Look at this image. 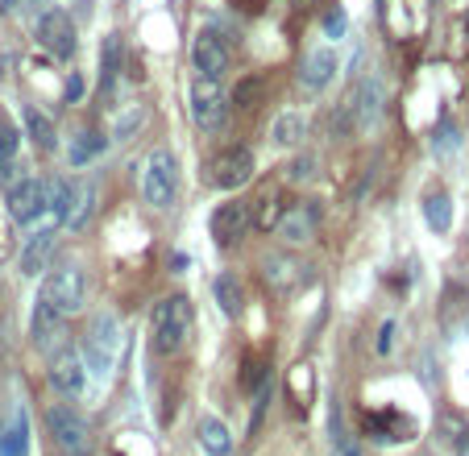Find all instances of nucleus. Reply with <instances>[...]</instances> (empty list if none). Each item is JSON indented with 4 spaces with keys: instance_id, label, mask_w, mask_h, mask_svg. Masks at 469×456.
Segmentation results:
<instances>
[{
    "instance_id": "f257e3e1",
    "label": "nucleus",
    "mask_w": 469,
    "mask_h": 456,
    "mask_svg": "<svg viewBox=\"0 0 469 456\" xmlns=\"http://www.w3.org/2000/svg\"><path fill=\"white\" fill-rule=\"evenodd\" d=\"M196 336V311L183 295H167V299L154 303V315H150V344H154L158 357H179V353L191 344Z\"/></svg>"
},
{
    "instance_id": "f03ea898",
    "label": "nucleus",
    "mask_w": 469,
    "mask_h": 456,
    "mask_svg": "<svg viewBox=\"0 0 469 456\" xmlns=\"http://www.w3.org/2000/svg\"><path fill=\"white\" fill-rule=\"evenodd\" d=\"M38 299L50 303V307L59 311V315H79L83 311V303H88V278H83V270H79V262H59L50 266L46 274H42V286H38Z\"/></svg>"
},
{
    "instance_id": "7ed1b4c3",
    "label": "nucleus",
    "mask_w": 469,
    "mask_h": 456,
    "mask_svg": "<svg viewBox=\"0 0 469 456\" xmlns=\"http://www.w3.org/2000/svg\"><path fill=\"white\" fill-rule=\"evenodd\" d=\"M117 353H121V320L117 311H96L88 320V332H83V365H88V374H96L100 382L112 374V365H117Z\"/></svg>"
},
{
    "instance_id": "20e7f679",
    "label": "nucleus",
    "mask_w": 469,
    "mask_h": 456,
    "mask_svg": "<svg viewBox=\"0 0 469 456\" xmlns=\"http://www.w3.org/2000/svg\"><path fill=\"white\" fill-rule=\"evenodd\" d=\"M46 432L54 440L63 456H96V436L83 411H75L71 403H50L46 407Z\"/></svg>"
},
{
    "instance_id": "39448f33",
    "label": "nucleus",
    "mask_w": 469,
    "mask_h": 456,
    "mask_svg": "<svg viewBox=\"0 0 469 456\" xmlns=\"http://www.w3.org/2000/svg\"><path fill=\"white\" fill-rule=\"evenodd\" d=\"M142 195L146 204L167 212L179 195V158L171 150H150L146 162H142Z\"/></svg>"
},
{
    "instance_id": "423d86ee",
    "label": "nucleus",
    "mask_w": 469,
    "mask_h": 456,
    "mask_svg": "<svg viewBox=\"0 0 469 456\" xmlns=\"http://www.w3.org/2000/svg\"><path fill=\"white\" fill-rule=\"evenodd\" d=\"M249 179H254V154L245 146H225L204 162V183L216 191H241Z\"/></svg>"
},
{
    "instance_id": "0eeeda50",
    "label": "nucleus",
    "mask_w": 469,
    "mask_h": 456,
    "mask_svg": "<svg viewBox=\"0 0 469 456\" xmlns=\"http://www.w3.org/2000/svg\"><path fill=\"white\" fill-rule=\"evenodd\" d=\"M382 100H386V92H382V79H374V75L357 79V88H353L349 100L341 104L345 125H349L353 133H366V129H374V125H378V117H382Z\"/></svg>"
},
{
    "instance_id": "6e6552de",
    "label": "nucleus",
    "mask_w": 469,
    "mask_h": 456,
    "mask_svg": "<svg viewBox=\"0 0 469 456\" xmlns=\"http://www.w3.org/2000/svg\"><path fill=\"white\" fill-rule=\"evenodd\" d=\"M191 121H196V129H204V133L225 129V121H229V92L220 88V79L196 75V83H191Z\"/></svg>"
},
{
    "instance_id": "1a4fd4ad",
    "label": "nucleus",
    "mask_w": 469,
    "mask_h": 456,
    "mask_svg": "<svg viewBox=\"0 0 469 456\" xmlns=\"http://www.w3.org/2000/svg\"><path fill=\"white\" fill-rule=\"evenodd\" d=\"M262 282L278 299H291V295H299L312 282V266L303 257H295V253H270L262 262Z\"/></svg>"
},
{
    "instance_id": "9d476101",
    "label": "nucleus",
    "mask_w": 469,
    "mask_h": 456,
    "mask_svg": "<svg viewBox=\"0 0 469 456\" xmlns=\"http://www.w3.org/2000/svg\"><path fill=\"white\" fill-rule=\"evenodd\" d=\"M46 378H50V386H54V394L67 398V403L83 398V390H88V365H83L79 349L63 344V349L50 353V369H46Z\"/></svg>"
},
{
    "instance_id": "9b49d317",
    "label": "nucleus",
    "mask_w": 469,
    "mask_h": 456,
    "mask_svg": "<svg viewBox=\"0 0 469 456\" xmlns=\"http://www.w3.org/2000/svg\"><path fill=\"white\" fill-rule=\"evenodd\" d=\"M5 204H9V216L17 224H34L38 212L46 208V179L25 170L21 179H13V183L5 187Z\"/></svg>"
},
{
    "instance_id": "f8f14e48",
    "label": "nucleus",
    "mask_w": 469,
    "mask_h": 456,
    "mask_svg": "<svg viewBox=\"0 0 469 456\" xmlns=\"http://www.w3.org/2000/svg\"><path fill=\"white\" fill-rule=\"evenodd\" d=\"M34 38H38V46H46L54 59H71L79 46L75 38V21H71L67 9H46L38 17V25H34Z\"/></svg>"
},
{
    "instance_id": "ddd939ff",
    "label": "nucleus",
    "mask_w": 469,
    "mask_h": 456,
    "mask_svg": "<svg viewBox=\"0 0 469 456\" xmlns=\"http://www.w3.org/2000/svg\"><path fill=\"white\" fill-rule=\"evenodd\" d=\"M191 67L204 79H225V71L233 67V50L225 46V38L216 30H200L191 38Z\"/></svg>"
},
{
    "instance_id": "4468645a",
    "label": "nucleus",
    "mask_w": 469,
    "mask_h": 456,
    "mask_svg": "<svg viewBox=\"0 0 469 456\" xmlns=\"http://www.w3.org/2000/svg\"><path fill=\"white\" fill-rule=\"evenodd\" d=\"M30 340L38 353H54L67 344V315H59V311L50 307V303L34 299V315H30Z\"/></svg>"
},
{
    "instance_id": "2eb2a0df",
    "label": "nucleus",
    "mask_w": 469,
    "mask_h": 456,
    "mask_svg": "<svg viewBox=\"0 0 469 456\" xmlns=\"http://www.w3.org/2000/svg\"><path fill=\"white\" fill-rule=\"evenodd\" d=\"M337 67H341V59H337L333 46L308 50V54H303V67H299V88L308 92V96H320V92L337 79Z\"/></svg>"
},
{
    "instance_id": "dca6fc26",
    "label": "nucleus",
    "mask_w": 469,
    "mask_h": 456,
    "mask_svg": "<svg viewBox=\"0 0 469 456\" xmlns=\"http://www.w3.org/2000/svg\"><path fill=\"white\" fill-rule=\"evenodd\" d=\"M208 228H212V241L220 245V249L237 245L245 237V228H249V204H241V199H225V204H216Z\"/></svg>"
},
{
    "instance_id": "f3484780",
    "label": "nucleus",
    "mask_w": 469,
    "mask_h": 456,
    "mask_svg": "<svg viewBox=\"0 0 469 456\" xmlns=\"http://www.w3.org/2000/svg\"><path fill=\"white\" fill-rule=\"evenodd\" d=\"M274 233L283 237V241H291V245L312 241V237L320 233V208H316V204H291L283 212V220H278Z\"/></svg>"
},
{
    "instance_id": "a211bd4d",
    "label": "nucleus",
    "mask_w": 469,
    "mask_h": 456,
    "mask_svg": "<svg viewBox=\"0 0 469 456\" xmlns=\"http://www.w3.org/2000/svg\"><path fill=\"white\" fill-rule=\"evenodd\" d=\"M366 436L378 444H399V440L415 436V423L403 411H374V415H366Z\"/></svg>"
},
{
    "instance_id": "6ab92c4d",
    "label": "nucleus",
    "mask_w": 469,
    "mask_h": 456,
    "mask_svg": "<svg viewBox=\"0 0 469 456\" xmlns=\"http://www.w3.org/2000/svg\"><path fill=\"white\" fill-rule=\"evenodd\" d=\"M96 183H71V199H67V216H63V228L79 233V228H88L92 212H96Z\"/></svg>"
},
{
    "instance_id": "aec40b11",
    "label": "nucleus",
    "mask_w": 469,
    "mask_h": 456,
    "mask_svg": "<svg viewBox=\"0 0 469 456\" xmlns=\"http://www.w3.org/2000/svg\"><path fill=\"white\" fill-rule=\"evenodd\" d=\"M50 249H54V233H46V228H34V233L25 237V249H21V257H17V270L25 274V278H38V270H46V262H50Z\"/></svg>"
},
{
    "instance_id": "412c9836",
    "label": "nucleus",
    "mask_w": 469,
    "mask_h": 456,
    "mask_svg": "<svg viewBox=\"0 0 469 456\" xmlns=\"http://www.w3.org/2000/svg\"><path fill=\"white\" fill-rule=\"evenodd\" d=\"M21 121H25V137H30V141L42 150V154L59 150V129H54V121H50L38 104H25V108H21Z\"/></svg>"
},
{
    "instance_id": "4be33fe9",
    "label": "nucleus",
    "mask_w": 469,
    "mask_h": 456,
    "mask_svg": "<svg viewBox=\"0 0 469 456\" xmlns=\"http://www.w3.org/2000/svg\"><path fill=\"white\" fill-rule=\"evenodd\" d=\"M287 394H291L295 411H308L316 398V369L308 365V361H299V365L287 374Z\"/></svg>"
},
{
    "instance_id": "5701e85b",
    "label": "nucleus",
    "mask_w": 469,
    "mask_h": 456,
    "mask_svg": "<svg viewBox=\"0 0 469 456\" xmlns=\"http://www.w3.org/2000/svg\"><path fill=\"white\" fill-rule=\"evenodd\" d=\"M196 432H200V444H204L208 456H229V452H233V432H229V427L220 423L216 415H204V419H200Z\"/></svg>"
},
{
    "instance_id": "b1692460",
    "label": "nucleus",
    "mask_w": 469,
    "mask_h": 456,
    "mask_svg": "<svg viewBox=\"0 0 469 456\" xmlns=\"http://www.w3.org/2000/svg\"><path fill=\"white\" fill-rule=\"evenodd\" d=\"M266 88H270L266 75H245V79H237V88L229 92V104H237L241 112H254V108L266 100Z\"/></svg>"
},
{
    "instance_id": "393cba45",
    "label": "nucleus",
    "mask_w": 469,
    "mask_h": 456,
    "mask_svg": "<svg viewBox=\"0 0 469 456\" xmlns=\"http://www.w3.org/2000/svg\"><path fill=\"white\" fill-rule=\"evenodd\" d=\"M254 208V212H249V224H254V228H262V233H274V228H278V220H283V199H278V195L274 191H262L258 195V204H249Z\"/></svg>"
},
{
    "instance_id": "a878e982",
    "label": "nucleus",
    "mask_w": 469,
    "mask_h": 456,
    "mask_svg": "<svg viewBox=\"0 0 469 456\" xmlns=\"http://www.w3.org/2000/svg\"><path fill=\"white\" fill-rule=\"evenodd\" d=\"M424 220L432 233H449L453 228V199L445 191H428L424 195Z\"/></svg>"
},
{
    "instance_id": "bb28decb",
    "label": "nucleus",
    "mask_w": 469,
    "mask_h": 456,
    "mask_svg": "<svg viewBox=\"0 0 469 456\" xmlns=\"http://www.w3.org/2000/svg\"><path fill=\"white\" fill-rule=\"evenodd\" d=\"M303 133H308L303 112H283V117L274 121V129H270V141L278 150H291V146H299V141H303Z\"/></svg>"
},
{
    "instance_id": "cd10ccee",
    "label": "nucleus",
    "mask_w": 469,
    "mask_h": 456,
    "mask_svg": "<svg viewBox=\"0 0 469 456\" xmlns=\"http://www.w3.org/2000/svg\"><path fill=\"white\" fill-rule=\"evenodd\" d=\"M104 154V137L100 133H79V137H71V150H67V162L75 166V170H83L88 162H96V158Z\"/></svg>"
},
{
    "instance_id": "c85d7f7f",
    "label": "nucleus",
    "mask_w": 469,
    "mask_h": 456,
    "mask_svg": "<svg viewBox=\"0 0 469 456\" xmlns=\"http://www.w3.org/2000/svg\"><path fill=\"white\" fill-rule=\"evenodd\" d=\"M212 295L225 315H241V282H237V274H216Z\"/></svg>"
},
{
    "instance_id": "c756f323",
    "label": "nucleus",
    "mask_w": 469,
    "mask_h": 456,
    "mask_svg": "<svg viewBox=\"0 0 469 456\" xmlns=\"http://www.w3.org/2000/svg\"><path fill=\"white\" fill-rule=\"evenodd\" d=\"M121 75V34H108L100 46V83L112 88V79Z\"/></svg>"
},
{
    "instance_id": "7c9ffc66",
    "label": "nucleus",
    "mask_w": 469,
    "mask_h": 456,
    "mask_svg": "<svg viewBox=\"0 0 469 456\" xmlns=\"http://www.w3.org/2000/svg\"><path fill=\"white\" fill-rule=\"evenodd\" d=\"M142 125H146V108L129 104L125 112H117V117H112V141H129V137H133Z\"/></svg>"
},
{
    "instance_id": "2f4dec72",
    "label": "nucleus",
    "mask_w": 469,
    "mask_h": 456,
    "mask_svg": "<svg viewBox=\"0 0 469 456\" xmlns=\"http://www.w3.org/2000/svg\"><path fill=\"white\" fill-rule=\"evenodd\" d=\"M17 150H21V129L13 125L5 112H0V166L13 162V158H17Z\"/></svg>"
},
{
    "instance_id": "473e14b6",
    "label": "nucleus",
    "mask_w": 469,
    "mask_h": 456,
    "mask_svg": "<svg viewBox=\"0 0 469 456\" xmlns=\"http://www.w3.org/2000/svg\"><path fill=\"white\" fill-rule=\"evenodd\" d=\"M312 170H316V158L312 154L295 158V162H287V183H308V179H312Z\"/></svg>"
},
{
    "instance_id": "72a5a7b5",
    "label": "nucleus",
    "mask_w": 469,
    "mask_h": 456,
    "mask_svg": "<svg viewBox=\"0 0 469 456\" xmlns=\"http://www.w3.org/2000/svg\"><path fill=\"white\" fill-rule=\"evenodd\" d=\"M333 456H362V448L353 444L349 436L341 432V419L333 415Z\"/></svg>"
},
{
    "instance_id": "f704fd0d",
    "label": "nucleus",
    "mask_w": 469,
    "mask_h": 456,
    "mask_svg": "<svg viewBox=\"0 0 469 456\" xmlns=\"http://www.w3.org/2000/svg\"><path fill=\"white\" fill-rule=\"evenodd\" d=\"M262 361H258V357H249V361H245V369H241V386L245 390H258V386H262Z\"/></svg>"
},
{
    "instance_id": "c9c22d12",
    "label": "nucleus",
    "mask_w": 469,
    "mask_h": 456,
    "mask_svg": "<svg viewBox=\"0 0 469 456\" xmlns=\"http://www.w3.org/2000/svg\"><path fill=\"white\" fill-rule=\"evenodd\" d=\"M395 328H399L395 320L382 324V328H378V344H374V349H378V353H391V344H395Z\"/></svg>"
},
{
    "instance_id": "e433bc0d",
    "label": "nucleus",
    "mask_w": 469,
    "mask_h": 456,
    "mask_svg": "<svg viewBox=\"0 0 469 456\" xmlns=\"http://www.w3.org/2000/svg\"><path fill=\"white\" fill-rule=\"evenodd\" d=\"M324 30H328V38H341L345 34V13L341 9L328 13V17H324Z\"/></svg>"
},
{
    "instance_id": "4c0bfd02",
    "label": "nucleus",
    "mask_w": 469,
    "mask_h": 456,
    "mask_svg": "<svg viewBox=\"0 0 469 456\" xmlns=\"http://www.w3.org/2000/svg\"><path fill=\"white\" fill-rule=\"evenodd\" d=\"M79 96H83V79H79V75H71V83H67V104H75Z\"/></svg>"
},
{
    "instance_id": "58836bf2",
    "label": "nucleus",
    "mask_w": 469,
    "mask_h": 456,
    "mask_svg": "<svg viewBox=\"0 0 469 456\" xmlns=\"http://www.w3.org/2000/svg\"><path fill=\"white\" fill-rule=\"evenodd\" d=\"M291 9L295 13H312V9H320V0H291Z\"/></svg>"
},
{
    "instance_id": "ea45409f",
    "label": "nucleus",
    "mask_w": 469,
    "mask_h": 456,
    "mask_svg": "<svg viewBox=\"0 0 469 456\" xmlns=\"http://www.w3.org/2000/svg\"><path fill=\"white\" fill-rule=\"evenodd\" d=\"M21 9V0H0V13H17Z\"/></svg>"
},
{
    "instance_id": "a19ab883",
    "label": "nucleus",
    "mask_w": 469,
    "mask_h": 456,
    "mask_svg": "<svg viewBox=\"0 0 469 456\" xmlns=\"http://www.w3.org/2000/svg\"><path fill=\"white\" fill-rule=\"evenodd\" d=\"M461 456H469V436H465V440H461Z\"/></svg>"
},
{
    "instance_id": "79ce46f5",
    "label": "nucleus",
    "mask_w": 469,
    "mask_h": 456,
    "mask_svg": "<svg viewBox=\"0 0 469 456\" xmlns=\"http://www.w3.org/2000/svg\"><path fill=\"white\" fill-rule=\"evenodd\" d=\"M34 5H50V0H34Z\"/></svg>"
},
{
    "instance_id": "37998d69",
    "label": "nucleus",
    "mask_w": 469,
    "mask_h": 456,
    "mask_svg": "<svg viewBox=\"0 0 469 456\" xmlns=\"http://www.w3.org/2000/svg\"><path fill=\"white\" fill-rule=\"evenodd\" d=\"M0 71H5V59H0Z\"/></svg>"
}]
</instances>
